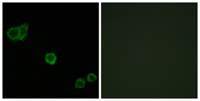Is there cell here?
I'll use <instances>...</instances> for the list:
<instances>
[{
	"label": "cell",
	"mask_w": 200,
	"mask_h": 101,
	"mask_svg": "<svg viewBox=\"0 0 200 101\" xmlns=\"http://www.w3.org/2000/svg\"><path fill=\"white\" fill-rule=\"evenodd\" d=\"M57 57L55 54L52 53H48L46 54L45 60L49 65H53L56 62Z\"/></svg>",
	"instance_id": "3"
},
{
	"label": "cell",
	"mask_w": 200,
	"mask_h": 101,
	"mask_svg": "<svg viewBox=\"0 0 200 101\" xmlns=\"http://www.w3.org/2000/svg\"><path fill=\"white\" fill-rule=\"evenodd\" d=\"M85 85V80L83 78H78L76 80L75 87L76 88H82L84 87Z\"/></svg>",
	"instance_id": "4"
},
{
	"label": "cell",
	"mask_w": 200,
	"mask_h": 101,
	"mask_svg": "<svg viewBox=\"0 0 200 101\" xmlns=\"http://www.w3.org/2000/svg\"><path fill=\"white\" fill-rule=\"evenodd\" d=\"M87 79L88 80V81L89 82H94V81H95L96 80H97V76L94 73H90V74H88V76H87Z\"/></svg>",
	"instance_id": "5"
},
{
	"label": "cell",
	"mask_w": 200,
	"mask_h": 101,
	"mask_svg": "<svg viewBox=\"0 0 200 101\" xmlns=\"http://www.w3.org/2000/svg\"><path fill=\"white\" fill-rule=\"evenodd\" d=\"M28 28H29V24L27 23H24V24L20 26V33L18 40H23L26 38L27 35Z\"/></svg>",
	"instance_id": "2"
},
{
	"label": "cell",
	"mask_w": 200,
	"mask_h": 101,
	"mask_svg": "<svg viewBox=\"0 0 200 101\" xmlns=\"http://www.w3.org/2000/svg\"><path fill=\"white\" fill-rule=\"evenodd\" d=\"M20 33V26L12 27L9 29L7 32L8 38L12 40H18Z\"/></svg>",
	"instance_id": "1"
}]
</instances>
